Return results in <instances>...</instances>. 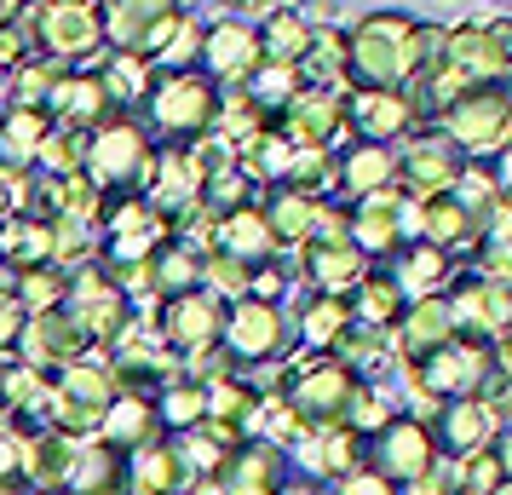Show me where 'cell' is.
I'll use <instances>...</instances> for the list:
<instances>
[{
	"label": "cell",
	"mask_w": 512,
	"mask_h": 495,
	"mask_svg": "<svg viewBox=\"0 0 512 495\" xmlns=\"http://www.w3.org/2000/svg\"><path fill=\"white\" fill-rule=\"evenodd\" d=\"M29 41L35 52H47L52 64L64 70H93L104 58V18H98V0H41L24 12Z\"/></svg>",
	"instance_id": "7a4b0ae2"
},
{
	"label": "cell",
	"mask_w": 512,
	"mask_h": 495,
	"mask_svg": "<svg viewBox=\"0 0 512 495\" xmlns=\"http://www.w3.org/2000/svg\"><path fill=\"white\" fill-rule=\"evenodd\" d=\"M357 271H363V260H357L351 242H317V248H311V277L323 288H346Z\"/></svg>",
	"instance_id": "ac0fdd59"
},
{
	"label": "cell",
	"mask_w": 512,
	"mask_h": 495,
	"mask_svg": "<svg viewBox=\"0 0 512 495\" xmlns=\"http://www.w3.org/2000/svg\"><path fill=\"white\" fill-rule=\"evenodd\" d=\"M202 18H190L185 6H179V18L162 29V41L144 52L150 64H156V75H173V70H196V58H202Z\"/></svg>",
	"instance_id": "9a60e30c"
},
{
	"label": "cell",
	"mask_w": 512,
	"mask_h": 495,
	"mask_svg": "<svg viewBox=\"0 0 512 495\" xmlns=\"http://www.w3.org/2000/svg\"><path fill=\"white\" fill-rule=\"evenodd\" d=\"M346 121L369 144H392V139H403V133L420 121V110H415V98L403 93V87H374V93H351Z\"/></svg>",
	"instance_id": "30bf717a"
},
{
	"label": "cell",
	"mask_w": 512,
	"mask_h": 495,
	"mask_svg": "<svg viewBox=\"0 0 512 495\" xmlns=\"http://www.w3.org/2000/svg\"><path fill=\"white\" fill-rule=\"evenodd\" d=\"M47 116H52V127L98 133L104 121L116 116V104L104 98V87H98L93 70H64L58 75V87H52V98H47Z\"/></svg>",
	"instance_id": "9c48e42d"
},
{
	"label": "cell",
	"mask_w": 512,
	"mask_h": 495,
	"mask_svg": "<svg viewBox=\"0 0 512 495\" xmlns=\"http://www.w3.org/2000/svg\"><path fill=\"white\" fill-rule=\"evenodd\" d=\"M150 242H156L150 208H144V202H127V208L116 213V254H139V248H150Z\"/></svg>",
	"instance_id": "44dd1931"
},
{
	"label": "cell",
	"mask_w": 512,
	"mask_h": 495,
	"mask_svg": "<svg viewBox=\"0 0 512 495\" xmlns=\"http://www.w3.org/2000/svg\"><path fill=\"white\" fill-rule=\"evenodd\" d=\"M277 127L294 144H334V133L346 127V98L328 93V87H300V93L282 104Z\"/></svg>",
	"instance_id": "8fae6325"
},
{
	"label": "cell",
	"mask_w": 512,
	"mask_h": 495,
	"mask_svg": "<svg viewBox=\"0 0 512 495\" xmlns=\"http://www.w3.org/2000/svg\"><path fill=\"white\" fill-rule=\"evenodd\" d=\"M443 58H449L472 87H484V81H507V70H512V18H484V24L449 29Z\"/></svg>",
	"instance_id": "8992f818"
},
{
	"label": "cell",
	"mask_w": 512,
	"mask_h": 495,
	"mask_svg": "<svg viewBox=\"0 0 512 495\" xmlns=\"http://www.w3.org/2000/svg\"><path fill=\"white\" fill-rule=\"evenodd\" d=\"M397 173H403L409 185H420V196L455 190V179L466 173L461 144H455V139H438V133H420V139H409V150L397 156Z\"/></svg>",
	"instance_id": "7c38bea8"
},
{
	"label": "cell",
	"mask_w": 512,
	"mask_h": 495,
	"mask_svg": "<svg viewBox=\"0 0 512 495\" xmlns=\"http://www.w3.org/2000/svg\"><path fill=\"white\" fill-rule=\"evenodd\" d=\"M225 6H236V12H254V6H265V0H225Z\"/></svg>",
	"instance_id": "83f0119b"
},
{
	"label": "cell",
	"mask_w": 512,
	"mask_h": 495,
	"mask_svg": "<svg viewBox=\"0 0 512 495\" xmlns=\"http://www.w3.org/2000/svg\"><path fill=\"white\" fill-rule=\"evenodd\" d=\"M139 110L162 139H196L219 121L225 98H219V81H208L202 70H173V75H156V87H150Z\"/></svg>",
	"instance_id": "3957f363"
},
{
	"label": "cell",
	"mask_w": 512,
	"mask_h": 495,
	"mask_svg": "<svg viewBox=\"0 0 512 495\" xmlns=\"http://www.w3.org/2000/svg\"><path fill=\"white\" fill-rule=\"evenodd\" d=\"M0 254H6V260H29V265L52 260V225H41V219H18L12 231L0 236Z\"/></svg>",
	"instance_id": "d6986e66"
},
{
	"label": "cell",
	"mask_w": 512,
	"mask_h": 495,
	"mask_svg": "<svg viewBox=\"0 0 512 495\" xmlns=\"http://www.w3.org/2000/svg\"><path fill=\"white\" fill-rule=\"evenodd\" d=\"M24 58H35V41H29V24H0V70H18Z\"/></svg>",
	"instance_id": "cb8c5ba5"
},
{
	"label": "cell",
	"mask_w": 512,
	"mask_h": 495,
	"mask_svg": "<svg viewBox=\"0 0 512 495\" xmlns=\"http://www.w3.org/2000/svg\"><path fill=\"white\" fill-rule=\"evenodd\" d=\"M6 208H12V173L0 167V219H6Z\"/></svg>",
	"instance_id": "484cf974"
},
{
	"label": "cell",
	"mask_w": 512,
	"mask_h": 495,
	"mask_svg": "<svg viewBox=\"0 0 512 495\" xmlns=\"http://www.w3.org/2000/svg\"><path fill=\"white\" fill-rule=\"evenodd\" d=\"M98 87H104V98L116 104V110H139L144 98H150V87H156V64L144 58V52H104L93 64Z\"/></svg>",
	"instance_id": "4fadbf2b"
},
{
	"label": "cell",
	"mask_w": 512,
	"mask_h": 495,
	"mask_svg": "<svg viewBox=\"0 0 512 495\" xmlns=\"http://www.w3.org/2000/svg\"><path fill=\"white\" fill-rule=\"evenodd\" d=\"M449 139L472 150V156H495L501 144H512V93L501 81H484V87H466L449 110Z\"/></svg>",
	"instance_id": "5b68a950"
},
{
	"label": "cell",
	"mask_w": 512,
	"mask_h": 495,
	"mask_svg": "<svg viewBox=\"0 0 512 495\" xmlns=\"http://www.w3.org/2000/svg\"><path fill=\"white\" fill-rule=\"evenodd\" d=\"M265 58H259V29L242 24V18H219V24L202 29V58H196V70L208 75V81H248Z\"/></svg>",
	"instance_id": "52a82bcc"
},
{
	"label": "cell",
	"mask_w": 512,
	"mask_h": 495,
	"mask_svg": "<svg viewBox=\"0 0 512 495\" xmlns=\"http://www.w3.org/2000/svg\"><path fill=\"white\" fill-rule=\"evenodd\" d=\"M98 18H104V47L150 52L156 35L179 18V0H98Z\"/></svg>",
	"instance_id": "ba28073f"
},
{
	"label": "cell",
	"mask_w": 512,
	"mask_h": 495,
	"mask_svg": "<svg viewBox=\"0 0 512 495\" xmlns=\"http://www.w3.org/2000/svg\"><path fill=\"white\" fill-rule=\"evenodd\" d=\"M397 173V156L386 144H351L346 156H340V179H346L351 196H374V190H386V179Z\"/></svg>",
	"instance_id": "2e32d148"
},
{
	"label": "cell",
	"mask_w": 512,
	"mask_h": 495,
	"mask_svg": "<svg viewBox=\"0 0 512 495\" xmlns=\"http://www.w3.org/2000/svg\"><path fill=\"white\" fill-rule=\"evenodd\" d=\"M403 277H409V288H438L443 277V248H409V260H403Z\"/></svg>",
	"instance_id": "603a6c76"
},
{
	"label": "cell",
	"mask_w": 512,
	"mask_h": 495,
	"mask_svg": "<svg viewBox=\"0 0 512 495\" xmlns=\"http://www.w3.org/2000/svg\"><path fill=\"white\" fill-rule=\"evenodd\" d=\"M415 24L409 12H369L363 24L346 35V75L357 81V93L374 87H409L420 75L415 58Z\"/></svg>",
	"instance_id": "6da1fadb"
},
{
	"label": "cell",
	"mask_w": 512,
	"mask_h": 495,
	"mask_svg": "<svg viewBox=\"0 0 512 495\" xmlns=\"http://www.w3.org/2000/svg\"><path fill=\"white\" fill-rule=\"evenodd\" d=\"M156 150L162 144L144 139L139 121L127 116H110L87 139V179L104 190H121V185H150V167H156Z\"/></svg>",
	"instance_id": "277c9868"
},
{
	"label": "cell",
	"mask_w": 512,
	"mask_h": 495,
	"mask_svg": "<svg viewBox=\"0 0 512 495\" xmlns=\"http://www.w3.org/2000/svg\"><path fill=\"white\" fill-rule=\"evenodd\" d=\"M225 242H231V254H265L271 248V225L254 208H242L236 219H225Z\"/></svg>",
	"instance_id": "7402d4cb"
},
{
	"label": "cell",
	"mask_w": 512,
	"mask_h": 495,
	"mask_svg": "<svg viewBox=\"0 0 512 495\" xmlns=\"http://www.w3.org/2000/svg\"><path fill=\"white\" fill-rule=\"evenodd\" d=\"M305 70L317 75V87L340 81V75H346V35L317 29V35H311V52H305V64H300V75H305Z\"/></svg>",
	"instance_id": "ffe728a7"
},
{
	"label": "cell",
	"mask_w": 512,
	"mask_h": 495,
	"mask_svg": "<svg viewBox=\"0 0 512 495\" xmlns=\"http://www.w3.org/2000/svg\"><path fill=\"white\" fill-rule=\"evenodd\" d=\"M58 75H64V64H52L47 52L24 58V64L12 70V104H18V110H47V98H52V87H58Z\"/></svg>",
	"instance_id": "e0dca14e"
},
{
	"label": "cell",
	"mask_w": 512,
	"mask_h": 495,
	"mask_svg": "<svg viewBox=\"0 0 512 495\" xmlns=\"http://www.w3.org/2000/svg\"><path fill=\"white\" fill-rule=\"evenodd\" d=\"M12 110V70H0V116Z\"/></svg>",
	"instance_id": "4316f807"
},
{
	"label": "cell",
	"mask_w": 512,
	"mask_h": 495,
	"mask_svg": "<svg viewBox=\"0 0 512 495\" xmlns=\"http://www.w3.org/2000/svg\"><path fill=\"white\" fill-rule=\"evenodd\" d=\"M29 12V0H0V24H18Z\"/></svg>",
	"instance_id": "d4e9b609"
},
{
	"label": "cell",
	"mask_w": 512,
	"mask_h": 495,
	"mask_svg": "<svg viewBox=\"0 0 512 495\" xmlns=\"http://www.w3.org/2000/svg\"><path fill=\"white\" fill-rule=\"evenodd\" d=\"M311 18L294 12V6H271L265 18H259V58L265 64H282V70H300L305 52H311Z\"/></svg>",
	"instance_id": "5bb4252c"
}]
</instances>
